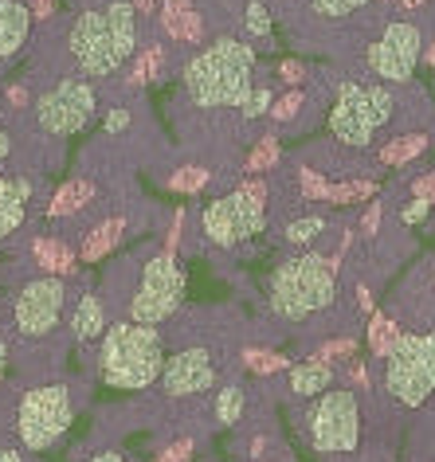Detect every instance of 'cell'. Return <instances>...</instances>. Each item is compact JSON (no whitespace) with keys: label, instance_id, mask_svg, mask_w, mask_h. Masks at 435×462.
<instances>
[{"label":"cell","instance_id":"obj_11","mask_svg":"<svg viewBox=\"0 0 435 462\" xmlns=\"http://www.w3.org/2000/svg\"><path fill=\"white\" fill-rule=\"evenodd\" d=\"M263 224H267V212H263V200L247 196L244 189L220 196L200 212V227L208 236V244L216 247H239L247 239H255Z\"/></svg>","mask_w":435,"mask_h":462},{"label":"cell","instance_id":"obj_32","mask_svg":"<svg viewBox=\"0 0 435 462\" xmlns=\"http://www.w3.org/2000/svg\"><path fill=\"white\" fill-rule=\"evenodd\" d=\"M365 5H369V0H314V13L318 16H349Z\"/></svg>","mask_w":435,"mask_h":462},{"label":"cell","instance_id":"obj_35","mask_svg":"<svg viewBox=\"0 0 435 462\" xmlns=\"http://www.w3.org/2000/svg\"><path fill=\"white\" fill-rule=\"evenodd\" d=\"M428 212H431V200L416 196V200H412L404 212H400V219H404V224H420V219H428Z\"/></svg>","mask_w":435,"mask_h":462},{"label":"cell","instance_id":"obj_44","mask_svg":"<svg viewBox=\"0 0 435 462\" xmlns=\"http://www.w3.org/2000/svg\"><path fill=\"white\" fill-rule=\"evenodd\" d=\"M5 373H8V345L0 341V380H5Z\"/></svg>","mask_w":435,"mask_h":462},{"label":"cell","instance_id":"obj_31","mask_svg":"<svg viewBox=\"0 0 435 462\" xmlns=\"http://www.w3.org/2000/svg\"><path fill=\"white\" fill-rule=\"evenodd\" d=\"M204 184H208V172L204 169H180L173 180H169V189L173 192H200Z\"/></svg>","mask_w":435,"mask_h":462},{"label":"cell","instance_id":"obj_28","mask_svg":"<svg viewBox=\"0 0 435 462\" xmlns=\"http://www.w3.org/2000/svg\"><path fill=\"white\" fill-rule=\"evenodd\" d=\"M376 184L373 180H349V184H338L334 192H329V200L334 204H357V200H369Z\"/></svg>","mask_w":435,"mask_h":462},{"label":"cell","instance_id":"obj_23","mask_svg":"<svg viewBox=\"0 0 435 462\" xmlns=\"http://www.w3.org/2000/svg\"><path fill=\"white\" fill-rule=\"evenodd\" d=\"M400 337H404V333L396 329V321H393V318H373V326H369V349H373V356L388 361V356L396 353Z\"/></svg>","mask_w":435,"mask_h":462},{"label":"cell","instance_id":"obj_15","mask_svg":"<svg viewBox=\"0 0 435 462\" xmlns=\"http://www.w3.org/2000/svg\"><path fill=\"white\" fill-rule=\"evenodd\" d=\"M28 200H32V180L24 177H0V239L13 236L28 216Z\"/></svg>","mask_w":435,"mask_h":462},{"label":"cell","instance_id":"obj_38","mask_svg":"<svg viewBox=\"0 0 435 462\" xmlns=\"http://www.w3.org/2000/svg\"><path fill=\"white\" fill-rule=\"evenodd\" d=\"M279 75H282V83H286V87H299V83H302V75H306V71H302V63H294V60H286V63H282V71H279Z\"/></svg>","mask_w":435,"mask_h":462},{"label":"cell","instance_id":"obj_33","mask_svg":"<svg viewBox=\"0 0 435 462\" xmlns=\"http://www.w3.org/2000/svg\"><path fill=\"white\" fill-rule=\"evenodd\" d=\"M267 106H271V90L255 87L251 90V98L244 102V118H259V114H267Z\"/></svg>","mask_w":435,"mask_h":462},{"label":"cell","instance_id":"obj_20","mask_svg":"<svg viewBox=\"0 0 435 462\" xmlns=\"http://www.w3.org/2000/svg\"><path fill=\"white\" fill-rule=\"evenodd\" d=\"M165 28L173 32L177 40H185V43L200 40V16L192 13L185 0H169V5H165Z\"/></svg>","mask_w":435,"mask_h":462},{"label":"cell","instance_id":"obj_21","mask_svg":"<svg viewBox=\"0 0 435 462\" xmlns=\"http://www.w3.org/2000/svg\"><path fill=\"white\" fill-rule=\"evenodd\" d=\"M90 196H95V184H90V180H67L63 189L51 196L48 212L51 216H71V212H79V208H87Z\"/></svg>","mask_w":435,"mask_h":462},{"label":"cell","instance_id":"obj_43","mask_svg":"<svg viewBox=\"0 0 435 462\" xmlns=\"http://www.w3.org/2000/svg\"><path fill=\"white\" fill-rule=\"evenodd\" d=\"M90 462H125V458L118 455V450H106V455H95V458H90Z\"/></svg>","mask_w":435,"mask_h":462},{"label":"cell","instance_id":"obj_17","mask_svg":"<svg viewBox=\"0 0 435 462\" xmlns=\"http://www.w3.org/2000/svg\"><path fill=\"white\" fill-rule=\"evenodd\" d=\"M71 329H75L79 341H95L98 333L106 329V310H102V302H98L95 294L79 298V306H75V314H71Z\"/></svg>","mask_w":435,"mask_h":462},{"label":"cell","instance_id":"obj_25","mask_svg":"<svg viewBox=\"0 0 435 462\" xmlns=\"http://www.w3.org/2000/svg\"><path fill=\"white\" fill-rule=\"evenodd\" d=\"M326 231V219L322 216H302V219H294L291 227H286V239H291L294 247H310L318 236Z\"/></svg>","mask_w":435,"mask_h":462},{"label":"cell","instance_id":"obj_18","mask_svg":"<svg viewBox=\"0 0 435 462\" xmlns=\"http://www.w3.org/2000/svg\"><path fill=\"white\" fill-rule=\"evenodd\" d=\"M32 255H36V263L51 274V279H60V274H71L75 271V255L67 251V244H60V239L40 236L36 247H32Z\"/></svg>","mask_w":435,"mask_h":462},{"label":"cell","instance_id":"obj_1","mask_svg":"<svg viewBox=\"0 0 435 462\" xmlns=\"http://www.w3.org/2000/svg\"><path fill=\"white\" fill-rule=\"evenodd\" d=\"M251 75H255V48L244 40H216L212 48L197 51L185 67V90L197 106L227 110L251 98Z\"/></svg>","mask_w":435,"mask_h":462},{"label":"cell","instance_id":"obj_8","mask_svg":"<svg viewBox=\"0 0 435 462\" xmlns=\"http://www.w3.org/2000/svg\"><path fill=\"white\" fill-rule=\"evenodd\" d=\"M384 388L396 403L420 408L435 392V333H404L396 353L388 356Z\"/></svg>","mask_w":435,"mask_h":462},{"label":"cell","instance_id":"obj_30","mask_svg":"<svg viewBox=\"0 0 435 462\" xmlns=\"http://www.w3.org/2000/svg\"><path fill=\"white\" fill-rule=\"evenodd\" d=\"M244 28H247V36H259V40L271 32V13H267V5H263V0H251V5H247Z\"/></svg>","mask_w":435,"mask_h":462},{"label":"cell","instance_id":"obj_37","mask_svg":"<svg viewBox=\"0 0 435 462\" xmlns=\"http://www.w3.org/2000/svg\"><path fill=\"white\" fill-rule=\"evenodd\" d=\"M299 106H302V95H286L279 106H274V118H279V122H291L294 114H299Z\"/></svg>","mask_w":435,"mask_h":462},{"label":"cell","instance_id":"obj_40","mask_svg":"<svg viewBox=\"0 0 435 462\" xmlns=\"http://www.w3.org/2000/svg\"><path fill=\"white\" fill-rule=\"evenodd\" d=\"M416 196H423V200L435 204V172H431V177H420L416 180Z\"/></svg>","mask_w":435,"mask_h":462},{"label":"cell","instance_id":"obj_39","mask_svg":"<svg viewBox=\"0 0 435 462\" xmlns=\"http://www.w3.org/2000/svg\"><path fill=\"white\" fill-rule=\"evenodd\" d=\"M125 125H130V114H125V110H110V114H106V130H110V134L125 130Z\"/></svg>","mask_w":435,"mask_h":462},{"label":"cell","instance_id":"obj_47","mask_svg":"<svg viewBox=\"0 0 435 462\" xmlns=\"http://www.w3.org/2000/svg\"><path fill=\"white\" fill-rule=\"evenodd\" d=\"M157 5V0H137V8H153Z\"/></svg>","mask_w":435,"mask_h":462},{"label":"cell","instance_id":"obj_12","mask_svg":"<svg viewBox=\"0 0 435 462\" xmlns=\"http://www.w3.org/2000/svg\"><path fill=\"white\" fill-rule=\"evenodd\" d=\"M63 306H67V291H63V279H32L16 291L13 298V326L20 337L36 341V337H48V333L60 326L63 318Z\"/></svg>","mask_w":435,"mask_h":462},{"label":"cell","instance_id":"obj_24","mask_svg":"<svg viewBox=\"0 0 435 462\" xmlns=\"http://www.w3.org/2000/svg\"><path fill=\"white\" fill-rule=\"evenodd\" d=\"M244 388H236V384H227L220 396H216V420H220L224 427H232L239 423V415H244Z\"/></svg>","mask_w":435,"mask_h":462},{"label":"cell","instance_id":"obj_3","mask_svg":"<svg viewBox=\"0 0 435 462\" xmlns=\"http://www.w3.org/2000/svg\"><path fill=\"white\" fill-rule=\"evenodd\" d=\"M165 345L153 326H137V321H118L102 337V380L118 392H142L165 373Z\"/></svg>","mask_w":435,"mask_h":462},{"label":"cell","instance_id":"obj_7","mask_svg":"<svg viewBox=\"0 0 435 462\" xmlns=\"http://www.w3.org/2000/svg\"><path fill=\"white\" fill-rule=\"evenodd\" d=\"M185 267L173 259V251H157L142 267V282L130 298V321L137 326H162L185 302Z\"/></svg>","mask_w":435,"mask_h":462},{"label":"cell","instance_id":"obj_41","mask_svg":"<svg viewBox=\"0 0 435 462\" xmlns=\"http://www.w3.org/2000/svg\"><path fill=\"white\" fill-rule=\"evenodd\" d=\"M376 224H381V204H373L369 212H365V231H369V236H376Z\"/></svg>","mask_w":435,"mask_h":462},{"label":"cell","instance_id":"obj_9","mask_svg":"<svg viewBox=\"0 0 435 462\" xmlns=\"http://www.w3.org/2000/svg\"><path fill=\"white\" fill-rule=\"evenodd\" d=\"M95 87L87 79H63L51 90H43L36 102V125L48 137H71L79 130H87L95 118Z\"/></svg>","mask_w":435,"mask_h":462},{"label":"cell","instance_id":"obj_48","mask_svg":"<svg viewBox=\"0 0 435 462\" xmlns=\"http://www.w3.org/2000/svg\"><path fill=\"white\" fill-rule=\"evenodd\" d=\"M404 5H408V8H412V5H420V0H404Z\"/></svg>","mask_w":435,"mask_h":462},{"label":"cell","instance_id":"obj_36","mask_svg":"<svg viewBox=\"0 0 435 462\" xmlns=\"http://www.w3.org/2000/svg\"><path fill=\"white\" fill-rule=\"evenodd\" d=\"M353 349H357V345H353V341H329L326 349L318 353V361L329 365V361H338V356H353Z\"/></svg>","mask_w":435,"mask_h":462},{"label":"cell","instance_id":"obj_13","mask_svg":"<svg viewBox=\"0 0 435 462\" xmlns=\"http://www.w3.org/2000/svg\"><path fill=\"white\" fill-rule=\"evenodd\" d=\"M369 71L384 83H408L412 71L420 63V32L408 20H396V24L384 28V36L369 48Z\"/></svg>","mask_w":435,"mask_h":462},{"label":"cell","instance_id":"obj_19","mask_svg":"<svg viewBox=\"0 0 435 462\" xmlns=\"http://www.w3.org/2000/svg\"><path fill=\"white\" fill-rule=\"evenodd\" d=\"M334 380V368L322 365V361H306L299 368H291V392L294 396H318V392L329 388Z\"/></svg>","mask_w":435,"mask_h":462},{"label":"cell","instance_id":"obj_22","mask_svg":"<svg viewBox=\"0 0 435 462\" xmlns=\"http://www.w3.org/2000/svg\"><path fill=\"white\" fill-rule=\"evenodd\" d=\"M122 231H125L122 219H106V224H98V227L87 236V244H83V259H87V263L102 259V255H106V251L122 239Z\"/></svg>","mask_w":435,"mask_h":462},{"label":"cell","instance_id":"obj_4","mask_svg":"<svg viewBox=\"0 0 435 462\" xmlns=\"http://www.w3.org/2000/svg\"><path fill=\"white\" fill-rule=\"evenodd\" d=\"M338 298V271L334 259L322 255H291L271 274V310L286 321L314 318L318 310L334 306Z\"/></svg>","mask_w":435,"mask_h":462},{"label":"cell","instance_id":"obj_14","mask_svg":"<svg viewBox=\"0 0 435 462\" xmlns=\"http://www.w3.org/2000/svg\"><path fill=\"white\" fill-rule=\"evenodd\" d=\"M216 384V361L208 349H185L165 361L162 373V388L169 396H197V392H208Z\"/></svg>","mask_w":435,"mask_h":462},{"label":"cell","instance_id":"obj_27","mask_svg":"<svg viewBox=\"0 0 435 462\" xmlns=\"http://www.w3.org/2000/svg\"><path fill=\"white\" fill-rule=\"evenodd\" d=\"M244 368H251V373H259V376H271V373H279V368H286V361L271 349H244Z\"/></svg>","mask_w":435,"mask_h":462},{"label":"cell","instance_id":"obj_29","mask_svg":"<svg viewBox=\"0 0 435 462\" xmlns=\"http://www.w3.org/2000/svg\"><path fill=\"white\" fill-rule=\"evenodd\" d=\"M274 161H279V142H274V137H263L247 157V172H263V169H271Z\"/></svg>","mask_w":435,"mask_h":462},{"label":"cell","instance_id":"obj_16","mask_svg":"<svg viewBox=\"0 0 435 462\" xmlns=\"http://www.w3.org/2000/svg\"><path fill=\"white\" fill-rule=\"evenodd\" d=\"M32 32V8L20 0H0V60L16 55Z\"/></svg>","mask_w":435,"mask_h":462},{"label":"cell","instance_id":"obj_42","mask_svg":"<svg viewBox=\"0 0 435 462\" xmlns=\"http://www.w3.org/2000/svg\"><path fill=\"white\" fill-rule=\"evenodd\" d=\"M0 462H24V455L13 450V447H0Z\"/></svg>","mask_w":435,"mask_h":462},{"label":"cell","instance_id":"obj_6","mask_svg":"<svg viewBox=\"0 0 435 462\" xmlns=\"http://www.w3.org/2000/svg\"><path fill=\"white\" fill-rule=\"evenodd\" d=\"M75 420V403H71V392L63 384H40L24 392L20 400V411H16V435L24 450L40 455V450L55 447L60 439L67 435V427Z\"/></svg>","mask_w":435,"mask_h":462},{"label":"cell","instance_id":"obj_10","mask_svg":"<svg viewBox=\"0 0 435 462\" xmlns=\"http://www.w3.org/2000/svg\"><path fill=\"white\" fill-rule=\"evenodd\" d=\"M310 443L322 455H349L361 443V411L349 388H334L310 411Z\"/></svg>","mask_w":435,"mask_h":462},{"label":"cell","instance_id":"obj_45","mask_svg":"<svg viewBox=\"0 0 435 462\" xmlns=\"http://www.w3.org/2000/svg\"><path fill=\"white\" fill-rule=\"evenodd\" d=\"M8 149H13V142H8V134H0V157H8Z\"/></svg>","mask_w":435,"mask_h":462},{"label":"cell","instance_id":"obj_34","mask_svg":"<svg viewBox=\"0 0 435 462\" xmlns=\"http://www.w3.org/2000/svg\"><path fill=\"white\" fill-rule=\"evenodd\" d=\"M153 462H192V439H180V443H169Z\"/></svg>","mask_w":435,"mask_h":462},{"label":"cell","instance_id":"obj_46","mask_svg":"<svg viewBox=\"0 0 435 462\" xmlns=\"http://www.w3.org/2000/svg\"><path fill=\"white\" fill-rule=\"evenodd\" d=\"M48 8H51V0H36V13H40V16L48 13Z\"/></svg>","mask_w":435,"mask_h":462},{"label":"cell","instance_id":"obj_26","mask_svg":"<svg viewBox=\"0 0 435 462\" xmlns=\"http://www.w3.org/2000/svg\"><path fill=\"white\" fill-rule=\"evenodd\" d=\"M423 145H428V137H420V134H412V137H396L393 145L384 149V161L388 165H404V161H412L416 153H423Z\"/></svg>","mask_w":435,"mask_h":462},{"label":"cell","instance_id":"obj_5","mask_svg":"<svg viewBox=\"0 0 435 462\" xmlns=\"http://www.w3.org/2000/svg\"><path fill=\"white\" fill-rule=\"evenodd\" d=\"M388 114H393V95L384 87L341 83L338 102L329 110V134L349 149H365L376 137V130L388 122Z\"/></svg>","mask_w":435,"mask_h":462},{"label":"cell","instance_id":"obj_2","mask_svg":"<svg viewBox=\"0 0 435 462\" xmlns=\"http://www.w3.org/2000/svg\"><path fill=\"white\" fill-rule=\"evenodd\" d=\"M137 48V16L130 0L90 8L71 24V55L87 79L114 75Z\"/></svg>","mask_w":435,"mask_h":462}]
</instances>
